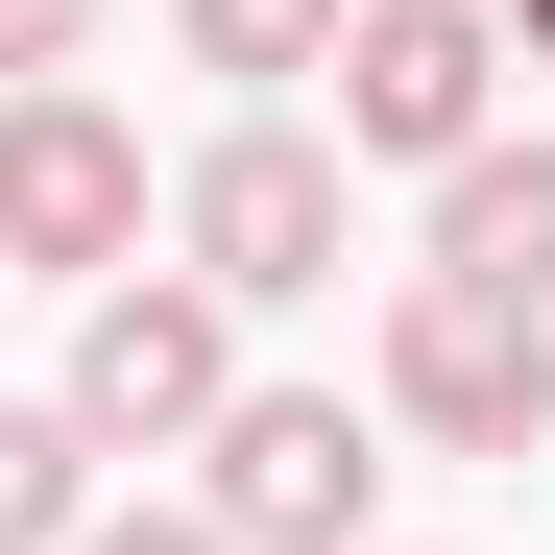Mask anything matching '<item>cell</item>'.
<instances>
[{"label": "cell", "mask_w": 555, "mask_h": 555, "mask_svg": "<svg viewBox=\"0 0 555 555\" xmlns=\"http://www.w3.org/2000/svg\"><path fill=\"white\" fill-rule=\"evenodd\" d=\"M98 459H169V435H218L242 411V314L194 291V266H98V314H73V387H49Z\"/></svg>", "instance_id": "6da1fadb"}, {"label": "cell", "mask_w": 555, "mask_h": 555, "mask_svg": "<svg viewBox=\"0 0 555 555\" xmlns=\"http://www.w3.org/2000/svg\"><path fill=\"white\" fill-rule=\"evenodd\" d=\"M194 459H218V483H194L218 555H362V507H387V435H362L338 387H242Z\"/></svg>", "instance_id": "7a4b0ae2"}, {"label": "cell", "mask_w": 555, "mask_h": 555, "mask_svg": "<svg viewBox=\"0 0 555 555\" xmlns=\"http://www.w3.org/2000/svg\"><path fill=\"white\" fill-rule=\"evenodd\" d=\"M387 435H435V459H531L555 435V314H507V291H387Z\"/></svg>", "instance_id": "3957f363"}, {"label": "cell", "mask_w": 555, "mask_h": 555, "mask_svg": "<svg viewBox=\"0 0 555 555\" xmlns=\"http://www.w3.org/2000/svg\"><path fill=\"white\" fill-rule=\"evenodd\" d=\"M314 73H338V145H387V169H459L507 121V25L483 0H338Z\"/></svg>", "instance_id": "277c9868"}, {"label": "cell", "mask_w": 555, "mask_h": 555, "mask_svg": "<svg viewBox=\"0 0 555 555\" xmlns=\"http://www.w3.org/2000/svg\"><path fill=\"white\" fill-rule=\"evenodd\" d=\"M169 242H194V291H218V314H291V291H338V145H314V121H242V145H194Z\"/></svg>", "instance_id": "5b68a950"}, {"label": "cell", "mask_w": 555, "mask_h": 555, "mask_svg": "<svg viewBox=\"0 0 555 555\" xmlns=\"http://www.w3.org/2000/svg\"><path fill=\"white\" fill-rule=\"evenodd\" d=\"M0 266H73V291H98V266H145V145L73 98H0Z\"/></svg>", "instance_id": "8992f818"}, {"label": "cell", "mask_w": 555, "mask_h": 555, "mask_svg": "<svg viewBox=\"0 0 555 555\" xmlns=\"http://www.w3.org/2000/svg\"><path fill=\"white\" fill-rule=\"evenodd\" d=\"M435 291H507V314H555V145H459L435 169Z\"/></svg>", "instance_id": "52a82bcc"}, {"label": "cell", "mask_w": 555, "mask_h": 555, "mask_svg": "<svg viewBox=\"0 0 555 555\" xmlns=\"http://www.w3.org/2000/svg\"><path fill=\"white\" fill-rule=\"evenodd\" d=\"M73 507H98V435H73V411H0V555H73Z\"/></svg>", "instance_id": "ba28073f"}, {"label": "cell", "mask_w": 555, "mask_h": 555, "mask_svg": "<svg viewBox=\"0 0 555 555\" xmlns=\"http://www.w3.org/2000/svg\"><path fill=\"white\" fill-rule=\"evenodd\" d=\"M194 25V73H242V98H291V73L338 49V0H169Z\"/></svg>", "instance_id": "9c48e42d"}, {"label": "cell", "mask_w": 555, "mask_h": 555, "mask_svg": "<svg viewBox=\"0 0 555 555\" xmlns=\"http://www.w3.org/2000/svg\"><path fill=\"white\" fill-rule=\"evenodd\" d=\"M73 49H98V0H0V98H49Z\"/></svg>", "instance_id": "30bf717a"}, {"label": "cell", "mask_w": 555, "mask_h": 555, "mask_svg": "<svg viewBox=\"0 0 555 555\" xmlns=\"http://www.w3.org/2000/svg\"><path fill=\"white\" fill-rule=\"evenodd\" d=\"M73 555H218L194 507H73Z\"/></svg>", "instance_id": "8fae6325"}, {"label": "cell", "mask_w": 555, "mask_h": 555, "mask_svg": "<svg viewBox=\"0 0 555 555\" xmlns=\"http://www.w3.org/2000/svg\"><path fill=\"white\" fill-rule=\"evenodd\" d=\"M483 25H507V49H531V73H555V0H483Z\"/></svg>", "instance_id": "7c38bea8"}]
</instances>
